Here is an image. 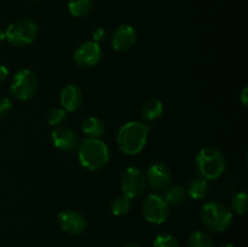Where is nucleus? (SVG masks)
Segmentation results:
<instances>
[{
	"mask_svg": "<svg viewBox=\"0 0 248 247\" xmlns=\"http://www.w3.org/2000/svg\"><path fill=\"white\" fill-rule=\"evenodd\" d=\"M148 136L149 126L140 121H130L120 127L116 135V143L124 154L137 155L147 145Z\"/></svg>",
	"mask_w": 248,
	"mask_h": 247,
	"instance_id": "f257e3e1",
	"label": "nucleus"
},
{
	"mask_svg": "<svg viewBox=\"0 0 248 247\" xmlns=\"http://www.w3.org/2000/svg\"><path fill=\"white\" fill-rule=\"evenodd\" d=\"M78 159L87 171H99L110 159L109 148L103 140L85 138L78 147Z\"/></svg>",
	"mask_w": 248,
	"mask_h": 247,
	"instance_id": "f03ea898",
	"label": "nucleus"
},
{
	"mask_svg": "<svg viewBox=\"0 0 248 247\" xmlns=\"http://www.w3.org/2000/svg\"><path fill=\"white\" fill-rule=\"evenodd\" d=\"M195 169L201 178L206 181H215L227 170V159L217 148L205 147L196 154Z\"/></svg>",
	"mask_w": 248,
	"mask_h": 247,
	"instance_id": "7ed1b4c3",
	"label": "nucleus"
},
{
	"mask_svg": "<svg viewBox=\"0 0 248 247\" xmlns=\"http://www.w3.org/2000/svg\"><path fill=\"white\" fill-rule=\"evenodd\" d=\"M232 211L225 203L212 201L202 206L200 219L206 229L213 232H224L232 223Z\"/></svg>",
	"mask_w": 248,
	"mask_h": 247,
	"instance_id": "20e7f679",
	"label": "nucleus"
},
{
	"mask_svg": "<svg viewBox=\"0 0 248 247\" xmlns=\"http://www.w3.org/2000/svg\"><path fill=\"white\" fill-rule=\"evenodd\" d=\"M39 27L34 19L23 17L12 22L5 31V38L11 45L17 47L28 46L36 39Z\"/></svg>",
	"mask_w": 248,
	"mask_h": 247,
	"instance_id": "39448f33",
	"label": "nucleus"
},
{
	"mask_svg": "<svg viewBox=\"0 0 248 247\" xmlns=\"http://www.w3.org/2000/svg\"><path fill=\"white\" fill-rule=\"evenodd\" d=\"M39 87V80L31 69L18 70L12 77L10 94L17 101L33 98Z\"/></svg>",
	"mask_w": 248,
	"mask_h": 247,
	"instance_id": "423d86ee",
	"label": "nucleus"
},
{
	"mask_svg": "<svg viewBox=\"0 0 248 247\" xmlns=\"http://www.w3.org/2000/svg\"><path fill=\"white\" fill-rule=\"evenodd\" d=\"M120 186L124 195L130 199L140 198L145 193L148 186L145 172L135 166L127 167L121 173Z\"/></svg>",
	"mask_w": 248,
	"mask_h": 247,
	"instance_id": "0eeeda50",
	"label": "nucleus"
},
{
	"mask_svg": "<svg viewBox=\"0 0 248 247\" xmlns=\"http://www.w3.org/2000/svg\"><path fill=\"white\" fill-rule=\"evenodd\" d=\"M142 213L147 222L152 224H162L170 216V205L162 196L150 194L143 201Z\"/></svg>",
	"mask_w": 248,
	"mask_h": 247,
	"instance_id": "6e6552de",
	"label": "nucleus"
},
{
	"mask_svg": "<svg viewBox=\"0 0 248 247\" xmlns=\"http://www.w3.org/2000/svg\"><path fill=\"white\" fill-rule=\"evenodd\" d=\"M102 58V50L99 44L94 41H86L77 47L73 55L75 64L80 68H92L99 63Z\"/></svg>",
	"mask_w": 248,
	"mask_h": 247,
	"instance_id": "1a4fd4ad",
	"label": "nucleus"
},
{
	"mask_svg": "<svg viewBox=\"0 0 248 247\" xmlns=\"http://www.w3.org/2000/svg\"><path fill=\"white\" fill-rule=\"evenodd\" d=\"M57 223L61 229L69 235H80L87 229L86 217L78 211H61L57 215Z\"/></svg>",
	"mask_w": 248,
	"mask_h": 247,
	"instance_id": "9d476101",
	"label": "nucleus"
},
{
	"mask_svg": "<svg viewBox=\"0 0 248 247\" xmlns=\"http://www.w3.org/2000/svg\"><path fill=\"white\" fill-rule=\"evenodd\" d=\"M145 177H147L148 185L150 188L154 190H161V189H166L171 184L172 172L169 165L156 161L148 167Z\"/></svg>",
	"mask_w": 248,
	"mask_h": 247,
	"instance_id": "9b49d317",
	"label": "nucleus"
},
{
	"mask_svg": "<svg viewBox=\"0 0 248 247\" xmlns=\"http://www.w3.org/2000/svg\"><path fill=\"white\" fill-rule=\"evenodd\" d=\"M137 41V31L130 24H120L114 29L110 43L114 50L124 52L135 46Z\"/></svg>",
	"mask_w": 248,
	"mask_h": 247,
	"instance_id": "f8f14e48",
	"label": "nucleus"
},
{
	"mask_svg": "<svg viewBox=\"0 0 248 247\" xmlns=\"http://www.w3.org/2000/svg\"><path fill=\"white\" fill-rule=\"evenodd\" d=\"M51 140L57 149L63 152H73L80 144V138L73 130L68 127H56L51 133Z\"/></svg>",
	"mask_w": 248,
	"mask_h": 247,
	"instance_id": "ddd939ff",
	"label": "nucleus"
},
{
	"mask_svg": "<svg viewBox=\"0 0 248 247\" xmlns=\"http://www.w3.org/2000/svg\"><path fill=\"white\" fill-rule=\"evenodd\" d=\"M82 91L77 85L69 84L65 87H63L60 94L61 106L65 111H77L82 104Z\"/></svg>",
	"mask_w": 248,
	"mask_h": 247,
	"instance_id": "4468645a",
	"label": "nucleus"
},
{
	"mask_svg": "<svg viewBox=\"0 0 248 247\" xmlns=\"http://www.w3.org/2000/svg\"><path fill=\"white\" fill-rule=\"evenodd\" d=\"M164 113V103L157 98H150L143 104L140 109V116L145 123H152L156 120Z\"/></svg>",
	"mask_w": 248,
	"mask_h": 247,
	"instance_id": "2eb2a0df",
	"label": "nucleus"
},
{
	"mask_svg": "<svg viewBox=\"0 0 248 247\" xmlns=\"http://www.w3.org/2000/svg\"><path fill=\"white\" fill-rule=\"evenodd\" d=\"M81 128L86 138H94V139H99L106 131L104 123L97 116H89L85 119L82 121Z\"/></svg>",
	"mask_w": 248,
	"mask_h": 247,
	"instance_id": "dca6fc26",
	"label": "nucleus"
},
{
	"mask_svg": "<svg viewBox=\"0 0 248 247\" xmlns=\"http://www.w3.org/2000/svg\"><path fill=\"white\" fill-rule=\"evenodd\" d=\"M186 195L190 196L193 200H203L208 195L210 184H208V181L199 177L189 183L188 189H186Z\"/></svg>",
	"mask_w": 248,
	"mask_h": 247,
	"instance_id": "f3484780",
	"label": "nucleus"
},
{
	"mask_svg": "<svg viewBox=\"0 0 248 247\" xmlns=\"http://www.w3.org/2000/svg\"><path fill=\"white\" fill-rule=\"evenodd\" d=\"M169 205L172 206H178L186 201V189L178 184H172L169 185L165 190V195L162 196Z\"/></svg>",
	"mask_w": 248,
	"mask_h": 247,
	"instance_id": "a211bd4d",
	"label": "nucleus"
},
{
	"mask_svg": "<svg viewBox=\"0 0 248 247\" xmlns=\"http://www.w3.org/2000/svg\"><path fill=\"white\" fill-rule=\"evenodd\" d=\"M93 5V0H68V10L70 15L78 18L91 14Z\"/></svg>",
	"mask_w": 248,
	"mask_h": 247,
	"instance_id": "6ab92c4d",
	"label": "nucleus"
},
{
	"mask_svg": "<svg viewBox=\"0 0 248 247\" xmlns=\"http://www.w3.org/2000/svg\"><path fill=\"white\" fill-rule=\"evenodd\" d=\"M130 208L131 199L127 198L126 195H124V194L115 196L110 202V211L114 216H116V217H123V216L127 215Z\"/></svg>",
	"mask_w": 248,
	"mask_h": 247,
	"instance_id": "aec40b11",
	"label": "nucleus"
},
{
	"mask_svg": "<svg viewBox=\"0 0 248 247\" xmlns=\"http://www.w3.org/2000/svg\"><path fill=\"white\" fill-rule=\"evenodd\" d=\"M188 247H215V242L208 232L196 230L189 237Z\"/></svg>",
	"mask_w": 248,
	"mask_h": 247,
	"instance_id": "412c9836",
	"label": "nucleus"
},
{
	"mask_svg": "<svg viewBox=\"0 0 248 247\" xmlns=\"http://www.w3.org/2000/svg\"><path fill=\"white\" fill-rule=\"evenodd\" d=\"M232 207L236 215H245L248 211V195L245 191L235 194L232 200Z\"/></svg>",
	"mask_w": 248,
	"mask_h": 247,
	"instance_id": "4be33fe9",
	"label": "nucleus"
},
{
	"mask_svg": "<svg viewBox=\"0 0 248 247\" xmlns=\"http://www.w3.org/2000/svg\"><path fill=\"white\" fill-rule=\"evenodd\" d=\"M65 118H67V111L63 108H52L51 110H48L47 115H46L47 124L55 128L62 126V124L65 121Z\"/></svg>",
	"mask_w": 248,
	"mask_h": 247,
	"instance_id": "5701e85b",
	"label": "nucleus"
},
{
	"mask_svg": "<svg viewBox=\"0 0 248 247\" xmlns=\"http://www.w3.org/2000/svg\"><path fill=\"white\" fill-rule=\"evenodd\" d=\"M154 247H181L179 242L173 235L167 234V232H162L155 237L154 242H153Z\"/></svg>",
	"mask_w": 248,
	"mask_h": 247,
	"instance_id": "b1692460",
	"label": "nucleus"
},
{
	"mask_svg": "<svg viewBox=\"0 0 248 247\" xmlns=\"http://www.w3.org/2000/svg\"><path fill=\"white\" fill-rule=\"evenodd\" d=\"M12 109V103L7 97H0V119L6 118Z\"/></svg>",
	"mask_w": 248,
	"mask_h": 247,
	"instance_id": "393cba45",
	"label": "nucleus"
},
{
	"mask_svg": "<svg viewBox=\"0 0 248 247\" xmlns=\"http://www.w3.org/2000/svg\"><path fill=\"white\" fill-rule=\"evenodd\" d=\"M92 38H93L92 41L99 44L102 40H104V38H106V31H104L103 28H96L93 31V33H92Z\"/></svg>",
	"mask_w": 248,
	"mask_h": 247,
	"instance_id": "a878e982",
	"label": "nucleus"
},
{
	"mask_svg": "<svg viewBox=\"0 0 248 247\" xmlns=\"http://www.w3.org/2000/svg\"><path fill=\"white\" fill-rule=\"evenodd\" d=\"M9 74H10L9 69H7L4 64H0V84L6 81L7 77H9Z\"/></svg>",
	"mask_w": 248,
	"mask_h": 247,
	"instance_id": "bb28decb",
	"label": "nucleus"
},
{
	"mask_svg": "<svg viewBox=\"0 0 248 247\" xmlns=\"http://www.w3.org/2000/svg\"><path fill=\"white\" fill-rule=\"evenodd\" d=\"M247 92H248L247 86L244 87V90H242L241 92V102L244 106H247Z\"/></svg>",
	"mask_w": 248,
	"mask_h": 247,
	"instance_id": "cd10ccee",
	"label": "nucleus"
},
{
	"mask_svg": "<svg viewBox=\"0 0 248 247\" xmlns=\"http://www.w3.org/2000/svg\"><path fill=\"white\" fill-rule=\"evenodd\" d=\"M5 31H2L1 28H0V43H2V41L5 40Z\"/></svg>",
	"mask_w": 248,
	"mask_h": 247,
	"instance_id": "c85d7f7f",
	"label": "nucleus"
},
{
	"mask_svg": "<svg viewBox=\"0 0 248 247\" xmlns=\"http://www.w3.org/2000/svg\"><path fill=\"white\" fill-rule=\"evenodd\" d=\"M123 247H140V246H138L137 244H128V245H125V246H123Z\"/></svg>",
	"mask_w": 248,
	"mask_h": 247,
	"instance_id": "c756f323",
	"label": "nucleus"
},
{
	"mask_svg": "<svg viewBox=\"0 0 248 247\" xmlns=\"http://www.w3.org/2000/svg\"><path fill=\"white\" fill-rule=\"evenodd\" d=\"M222 247H235L234 245H232V244H227V245H224V246H222Z\"/></svg>",
	"mask_w": 248,
	"mask_h": 247,
	"instance_id": "7c9ffc66",
	"label": "nucleus"
},
{
	"mask_svg": "<svg viewBox=\"0 0 248 247\" xmlns=\"http://www.w3.org/2000/svg\"><path fill=\"white\" fill-rule=\"evenodd\" d=\"M31 1H34V2H36V1H40V0H31Z\"/></svg>",
	"mask_w": 248,
	"mask_h": 247,
	"instance_id": "2f4dec72",
	"label": "nucleus"
}]
</instances>
